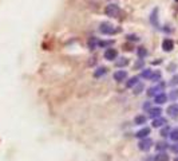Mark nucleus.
I'll return each instance as SVG.
<instances>
[{"mask_svg":"<svg viewBox=\"0 0 178 161\" xmlns=\"http://www.w3.org/2000/svg\"><path fill=\"white\" fill-rule=\"evenodd\" d=\"M146 116H143V114H139V116H135L134 117V124L135 125H145L146 124Z\"/></svg>","mask_w":178,"mask_h":161,"instance_id":"obj_13","label":"nucleus"},{"mask_svg":"<svg viewBox=\"0 0 178 161\" xmlns=\"http://www.w3.org/2000/svg\"><path fill=\"white\" fill-rule=\"evenodd\" d=\"M137 55H138L139 59H142V58H146V55H147V50L145 49V47H139V49L137 50Z\"/></svg>","mask_w":178,"mask_h":161,"instance_id":"obj_17","label":"nucleus"},{"mask_svg":"<svg viewBox=\"0 0 178 161\" xmlns=\"http://www.w3.org/2000/svg\"><path fill=\"white\" fill-rule=\"evenodd\" d=\"M165 87V83L164 82H159L157 86H154V87H150L149 90H147V96H150V97H154L155 94H158L157 91H161L162 89Z\"/></svg>","mask_w":178,"mask_h":161,"instance_id":"obj_5","label":"nucleus"},{"mask_svg":"<svg viewBox=\"0 0 178 161\" xmlns=\"http://www.w3.org/2000/svg\"><path fill=\"white\" fill-rule=\"evenodd\" d=\"M154 102L158 105H164L168 102V96H166L165 93H158L154 96Z\"/></svg>","mask_w":178,"mask_h":161,"instance_id":"obj_6","label":"nucleus"},{"mask_svg":"<svg viewBox=\"0 0 178 161\" xmlns=\"http://www.w3.org/2000/svg\"><path fill=\"white\" fill-rule=\"evenodd\" d=\"M166 112H168V114H169L170 117H176V116H178V105H177V104L170 105Z\"/></svg>","mask_w":178,"mask_h":161,"instance_id":"obj_12","label":"nucleus"},{"mask_svg":"<svg viewBox=\"0 0 178 161\" xmlns=\"http://www.w3.org/2000/svg\"><path fill=\"white\" fill-rule=\"evenodd\" d=\"M154 161H169V156L166 155V153L161 152V153H158V155L154 157Z\"/></svg>","mask_w":178,"mask_h":161,"instance_id":"obj_16","label":"nucleus"},{"mask_svg":"<svg viewBox=\"0 0 178 161\" xmlns=\"http://www.w3.org/2000/svg\"><path fill=\"white\" fill-rule=\"evenodd\" d=\"M118 31H119L118 28H114V26L107 23V22H105V23H102L101 26H99V32L103 34V35H113Z\"/></svg>","mask_w":178,"mask_h":161,"instance_id":"obj_1","label":"nucleus"},{"mask_svg":"<svg viewBox=\"0 0 178 161\" xmlns=\"http://www.w3.org/2000/svg\"><path fill=\"white\" fill-rule=\"evenodd\" d=\"M162 49H164V51H172L174 49V42L172 39H165L162 42Z\"/></svg>","mask_w":178,"mask_h":161,"instance_id":"obj_8","label":"nucleus"},{"mask_svg":"<svg viewBox=\"0 0 178 161\" xmlns=\"http://www.w3.org/2000/svg\"><path fill=\"white\" fill-rule=\"evenodd\" d=\"M129 65V59L127 58H121L119 61L115 62V66H118V67H123V66H127Z\"/></svg>","mask_w":178,"mask_h":161,"instance_id":"obj_19","label":"nucleus"},{"mask_svg":"<svg viewBox=\"0 0 178 161\" xmlns=\"http://www.w3.org/2000/svg\"><path fill=\"white\" fill-rule=\"evenodd\" d=\"M151 74H153V71L150 70V69H146V70H143L142 73H141V77L145 79H150L151 78Z\"/></svg>","mask_w":178,"mask_h":161,"instance_id":"obj_20","label":"nucleus"},{"mask_svg":"<svg viewBox=\"0 0 178 161\" xmlns=\"http://www.w3.org/2000/svg\"><path fill=\"white\" fill-rule=\"evenodd\" d=\"M149 134H150V128H142V129L135 133V137L137 138H145V137L149 136Z\"/></svg>","mask_w":178,"mask_h":161,"instance_id":"obj_9","label":"nucleus"},{"mask_svg":"<svg viewBox=\"0 0 178 161\" xmlns=\"http://www.w3.org/2000/svg\"><path fill=\"white\" fill-rule=\"evenodd\" d=\"M168 142H164V141H161V142H157V145H155V151L157 152H164L168 149Z\"/></svg>","mask_w":178,"mask_h":161,"instance_id":"obj_14","label":"nucleus"},{"mask_svg":"<svg viewBox=\"0 0 178 161\" xmlns=\"http://www.w3.org/2000/svg\"><path fill=\"white\" fill-rule=\"evenodd\" d=\"M142 66H143V61L141 59L139 62H137V63L134 65V67H135V69H141V67H142Z\"/></svg>","mask_w":178,"mask_h":161,"instance_id":"obj_29","label":"nucleus"},{"mask_svg":"<svg viewBox=\"0 0 178 161\" xmlns=\"http://www.w3.org/2000/svg\"><path fill=\"white\" fill-rule=\"evenodd\" d=\"M127 38H129V40H133V42H134V40H135V42H137V40H139V38H138V36H135V35H129Z\"/></svg>","mask_w":178,"mask_h":161,"instance_id":"obj_31","label":"nucleus"},{"mask_svg":"<svg viewBox=\"0 0 178 161\" xmlns=\"http://www.w3.org/2000/svg\"><path fill=\"white\" fill-rule=\"evenodd\" d=\"M169 137H170V140H172V141L178 142V128H174V129L170 130Z\"/></svg>","mask_w":178,"mask_h":161,"instance_id":"obj_15","label":"nucleus"},{"mask_svg":"<svg viewBox=\"0 0 178 161\" xmlns=\"http://www.w3.org/2000/svg\"><path fill=\"white\" fill-rule=\"evenodd\" d=\"M170 149L174 152V153H178V144H174V145H172L170 146Z\"/></svg>","mask_w":178,"mask_h":161,"instance_id":"obj_30","label":"nucleus"},{"mask_svg":"<svg viewBox=\"0 0 178 161\" xmlns=\"http://www.w3.org/2000/svg\"><path fill=\"white\" fill-rule=\"evenodd\" d=\"M166 124V120L164 118V117H157V118L153 120V128H162Z\"/></svg>","mask_w":178,"mask_h":161,"instance_id":"obj_11","label":"nucleus"},{"mask_svg":"<svg viewBox=\"0 0 178 161\" xmlns=\"http://www.w3.org/2000/svg\"><path fill=\"white\" fill-rule=\"evenodd\" d=\"M159 79H161V71H155L154 74H151L150 80H153V82H159Z\"/></svg>","mask_w":178,"mask_h":161,"instance_id":"obj_23","label":"nucleus"},{"mask_svg":"<svg viewBox=\"0 0 178 161\" xmlns=\"http://www.w3.org/2000/svg\"><path fill=\"white\" fill-rule=\"evenodd\" d=\"M169 85H170V86H176V85H178V75H174V77H173L172 80L169 82Z\"/></svg>","mask_w":178,"mask_h":161,"instance_id":"obj_28","label":"nucleus"},{"mask_svg":"<svg viewBox=\"0 0 178 161\" xmlns=\"http://www.w3.org/2000/svg\"><path fill=\"white\" fill-rule=\"evenodd\" d=\"M147 112H149V116L151 118H157V117H161L162 109L161 108H150Z\"/></svg>","mask_w":178,"mask_h":161,"instance_id":"obj_10","label":"nucleus"},{"mask_svg":"<svg viewBox=\"0 0 178 161\" xmlns=\"http://www.w3.org/2000/svg\"><path fill=\"white\" fill-rule=\"evenodd\" d=\"M169 98H170L172 101H177V100H178V89H174V90L170 91Z\"/></svg>","mask_w":178,"mask_h":161,"instance_id":"obj_22","label":"nucleus"},{"mask_svg":"<svg viewBox=\"0 0 178 161\" xmlns=\"http://www.w3.org/2000/svg\"><path fill=\"white\" fill-rule=\"evenodd\" d=\"M142 108H143V110H149V109H150V102H145Z\"/></svg>","mask_w":178,"mask_h":161,"instance_id":"obj_32","label":"nucleus"},{"mask_svg":"<svg viewBox=\"0 0 178 161\" xmlns=\"http://www.w3.org/2000/svg\"><path fill=\"white\" fill-rule=\"evenodd\" d=\"M106 67H99V69H96L95 73H94V77H96V78H99V77H102V75H105L106 74Z\"/></svg>","mask_w":178,"mask_h":161,"instance_id":"obj_18","label":"nucleus"},{"mask_svg":"<svg viewBox=\"0 0 178 161\" xmlns=\"http://www.w3.org/2000/svg\"><path fill=\"white\" fill-rule=\"evenodd\" d=\"M105 12H106V15L110 16V18H118L121 14V8H119V6H117V4H109L106 7Z\"/></svg>","mask_w":178,"mask_h":161,"instance_id":"obj_2","label":"nucleus"},{"mask_svg":"<svg viewBox=\"0 0 178 161\" xmlns=\"http://www.w3.org/2000/svg\"><path fill=\"white\" fill-rule=\"evenodd\" d=\"M151 146H153V141H151V138H149V137L141 138V141L138 142V148L141 149V151H143V152L149 151Z\"/></svg>","mask_w":178,"mask_h":161,"instance_id":"obj_3","label":"nucleus"},{"mask_svg":"<svg viewBox=\"0 0 178 161\" xmlns=\"http://www.w3.org/2000/svg\"><path fill=\"white\" fill-rule=\"evenodd\" d=\"M177 2H178V0H177Z\"/></svg>","mask_w":178,"mask_h":161,"instance_id":"obj_34","label":"nucleus"},{"mask_svg":"<svg viewBox=\"0 0 178 161\" xmlns=\"http://www.w3.org/2000/svg\"><path fill=\"white\" fill-rule=\"evenodd\" d=\"M98 46V40H96L95 38H92V39H90L88 40V47L92 50V49H95V47Z\"/></svg>","mask_w":178,"mask_h":161,"instance_id":"obj_24","label":"nucleus"},{"mask_svg":"<svg viewBox=\"0 0 178 161\" xmlns=\"http://www.w3.org/2000/svg\"><path fill=\"white\" fill-rule=\"evenodd\" d=\"M137 83H138V77H133V78L129 79V82L126 83V86H127V87H134Z\"/></svg>","mask_w":178,"mask_h":161,"instance_id":"obj_21","label":"nucleus"},{"mask_svg":"<svg viewBox=\"0 0 178 161\" xmlns=\"http://www.w3.org/2000/svg\"><path fill=\"white\" fill-rule=\"evenodd\" d=\"M169 133H170V128H169V126H165L164 129L161 130V136H162V137H168Z\"/></svg>","mask_w":178,"mask_h":161,"instance_id":"obj_27","label":"nucleus"},{"mask_svg":"<svg viewBox=\"0 0 178 161\" xmlns=\"http://www.w3.org/2000/svg\"><path fill=\"white\" fill-rule=\"evenodd\" d=\"M174 161H178V157H177V159H176V160H174Z\"/></svg>","mask_w":178,"mask_h":161,"instance_id":"obj_33","label":"nucleus"},{"mask_svg":"<svg viewBox=\"0 0 178 161\" xmlns=\"http://www.w3.org/2000/svg\"><path fill=\"white\" fill-rule=\"evenodd\" d=\"M103 57H105V59H107V61H114V59H117V57H118V51L115 49L109 47V49L105 51Z\"/></svg>","mask_w":178,"mask_h":161,"instance_id":"obj_4","label":"nucleus"},{"mask_svg":"<svg viewBox=\"0 0 178 161\" xmlns=\"http://www.w3.org/2000/svg\"><path fill=\"white\" fill-rule=\"evenodd\" d=\"M113 77L117 82H122V80H125L126 78H127V73H126L125 70H118V71L114 73Z\"/></svg>","mask_w":178,"mask_h":161,"instance_id":"obj_7","label":"nucleus"},{"mask_svg":"<svg viewBox=\"0 0 178 161\" xmlns=\"http://www.w3.org/2000/svg\"><path fill=\"white\" fill-rule=\"evenodd\" d=\"M142 90H143V85L138 82V83H137V85L134 86V94H139Z\"/></svg>","mask_w":178,"mask_h":161,"instance_id":"obj_26","label":"nucleus"},{"mask_svg":"<svg viewBox=\"0 0 178 161\" xmlns=\"http://www.w3.org/2000/svg\"><path fill=\"white\" fill-rule=\"evenodd\" d=\"M113 45V40H102V42H98V46L101 47H109Z\"/></svg>","mask_w":178,"mask_h":161,"instance_id":"obj_25","label":"nucleus"}]
</instances>
